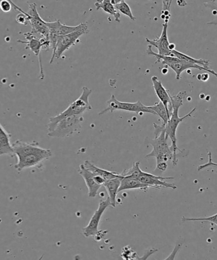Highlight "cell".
Returning a JSON list of instances; mask_svg holds the SVG:
<instances>
[{
  "instance_id": "obj_11",
  "label": "cell",
  "mask_w": 217,
  "mask_h": 260,
  "mask_svg": "<svg viewBox=\"0 0 217 260\" xmlns=\"http://www.w3.org/2000/svg\"><path fill=\"white\" fill-rule=\"evenodd\" d=\"M78 173L85 180L88 190V195L90 198H94L98 195V191L101 186L105 182L104 179L95 175L85 168L84 164H81Z\"/></svg>"
},
{
  "instance_id": "obj_30",
  "label": "cell",
  "mask_w": 217,
  "mask_h": 260,
  "mask_svg": "<svg viewBox=\"0 0 217 260\" xmlns=\"http://www.w3.org/2000/svg\"><path fill=\"white\" fill-rule=\"evenodd\" d=\"M204 6L206 7H208V8L213 10L214 12H216V13H217V1L215 2H213V3L204 4ZM207 24L217 25V21L208 22V23Z\"/></svg>"
},
{
  "instance_id": "obj_13",
  "label": "cell",
  "mask_w": 217,
  "mask_h": 260,
  "mask_svg": "<svg viewBox=\"0 0 217 260\" xmlns=\"http://www.w3.org/2000/svg\"><path fill=\"white\" fill-rule=\"evenodd\" d=\"M47 25L49 28V40L53 52L55 50L59 38L74 31L78 26H66L62 24L59 20L54 22H47Z\"/></svg>"
},
{
  "instance_id": "obj_1",
  "label": "cell",
  "mask_w": 217,
  "mask_h": 260,
  "mask_svg": "<svg viewBox=\"0 0 217 260\" xmlns=\"http://www.w3.org/2000/svg\"><path fill=\"white\" fill-rule=\"evenodd\" d=\"M12 146L18 160L14 168L19 173L24 169L41 168L52 156L50 149L40 147L36 141L27 143L17 140L12 143Z\"/></svg>"
},
{
  "instance_id": "obj_32",
  "label": "cell",
  "mask_w": 217,
  "mask_h": 260,
  "mask_svg": "<svg viewBox=\"0 0 217 260\" xmlns=\"http://www.w3.org/2000/svg\"><path fill=\"white\" fill-rule=\"evenodd\" d=\"M168 168V164L167 162H163L158 165H156V169H158L159 171H161L162 172H165L166 169Z\"/></svg>"
},
{
  "instance_id": "obj_17",
  "label": "cell",
  "mask_w": 217,
  "mask_h": 260,
  "mask_svg": "<svg viewBox=\"0 0 217 260\" xmlns=\"http://www.w3.org/2000/svg\"><path fill=\"white\" fill-rule=\"evenodd\" d=\"M11 136V134L7 132L0 123V156L9 155L11 157L15 156Z\"/></svg>"
},
{
  "instance_id": "obj_7",
  "label": "cell",
  "mask_w": 217,
  "mask_h": 260,
  "mask_svg": "<svg viewBox=\"0 0 217 260\" xmlns=\"http://www.w3.org/2000/svg\"><path fill=\"white\" fill-rule=\"evenodd\" d=\"M84 120L82 115L70 116L63 118L57 123L54 129L48 133L51 138L69 137L82 127V123Z\"/></svg>"
},
{
  "instance_id": "obj_28",
  "label": "cell",
  "mask_w": 217,
  "mask_h": 260,
  "mask_svg": "<svg viewBox=\"0 0 217 260\" xmlns=\"http://www.w3.org/2000/svg\"><path fill=\"white\" fill-rule=\"evenodd\" d=\"M16 21L18 22L19 24H21L22 25H26L29 23V19L28 16H27V13H20L17 15L16 17Z\"/></svg>"
},
{
  "instance_id": "obj_31",
  "label": "cell",
  "mask_w": 217,
  "mask_h": 260,
  "mask_svg": "<svg viewBox=\"0 0 217 260\" xmlns=\"http://www.w3.org/2000/svg\"><path fill=\"white\" fill-rule=\"evenodd\" d=\"M181 246V244L176 245V246L175 247V248H174L173 252H171L170 256H169L168 257H166V259H173L174 258H175V255L177 254V252L179 251V250L180 249Z\"/></svg>"
},
{
  "instance_id": "obj_23",
  "label": "cell",
  "mask_w": 217,
  "mask_h": 260,
  "mask_svg": "<svg viewBox=\"0 0 217 260\" xmlns=\"http://www.w3.org/2000/svg\"><path fill=\"white\" fill-rule=\"evenodd\" d=\"M150 110L154 111L156 113V115H158L163 120V124L166 125L167 123L170 116H169L167 111H166L165 106L162 103H156L153 106L148 107Z\"/></svg>"
},
{
  "instance_id": "obj_16",
  "label": "cell",
  "mask_w": 217,
  "mask_h": 260,
  "mask_svg": "<svg viewBox=\"0 0 217 260\" xmlns=\"http://www.w3.org/2000/svg\"><path fill=\"white\" fill-rule=\"evenodd\" d=\"M152 82L153 88L155 89L156 95H157L159 100L163 103L168 113L169 116L171 115L172 112V105H171V98L168 90H166L164 87L160 80L156 76H153L152 77ZM170 119V118H169Z\"/></svg>"
},
{
  "instance_id": "obj_21",
  "label": "cell",
  "mask_w": 217,
  "mask_h": 260,
  "mask_svg": "<svg viewBox=\"0 0 217 260\" xmlns=\"http://www.w3.org/2000/svg\"><path fill=\"white\" fill-rule=\"evenodd\" d=\"M95 6L97 11L102 9L103 12L114 17L116 21L117 22H120V12L116 9L114 5L112 3L110 0H97Z\"/></svg>"
},
{
  "instance_id": "obj_27",
  "label": "cell",
  "mask_w": 217,
  "mask_h": 260,
  "mask_svg": "<svg viewBox=\"0 0 217 260\" xmlns=\"http://www.w3.org/2000/svg\"><path fill=\"white\" fill-rule=\"evenodd\" d=\"M125 247V248L123 249V253H122V257L123 259H138L139 258V257H138L137 254L136 253V252L132 250V249H131L129 246H127Z\"/></svg>"
},
{
  "instance_id": "obj_36",
  "label": "cell",
  "mask_w": 217,
  "mask_h": 260,
  "mask_svg": "<svg viewBox=\"0 0 217 260\" xmlns=\"http://www.w3.org/2000/svg\"><path fill=\"white\" fill-rule=\"evenodd\" d=\"M169 49H170L171 51V50H175V45L174 44H170V45H169Z\"/></svg>"
},
{
  "instance_id": "obj_37",
  "label": "cell",
  "mask_w": 217,
  "mask_h": 260,
  "mask_svg": "<svg viewBox=\"0 0 217 260\" xmlns=\"http://www.w3.org/2000/svg\"><path fill=\"white\" fill-rule=\"evenodd\" d=\"M168 69H166V68H163V69L162 70L163 74L165 75V74H166V73H168Z\"/></svg>"
},
{
  "instance_id": "obj_25",
  "label": "cell",
  "mask_w": 217,
  "mask_h": 260,
  "mask_svg": "<svg viewBox=\"0 0 217 260\" xmlns=\"http://www.w3.org/2000/svg\"><path fill=\"white\" fill-rule=\"evenodd\" d=\"M116 9L120 13L125 15V16L129 17V18L133 21H135L136 20L135 17L133 16L130 7L126 3L125 1L120 2V3L115 5V6Z\"/></svg>"
},
{
  "instance_id": "obj_34",
  "label": "cell",
  "mask_w": 217,
  "mask_h": 260,
  "mask_svg": "<svg viewBox=\"0 0 217 260\" xmlns=\"http://www.w3.org/2000/svg\"><path fill=\"white\" fill-rule=\"evenodd\" d=\"M110 1L112 2V3L114 5V6H115V5L120 3V2L125 1V0H110Z\"/></svg>"
},
{
  "instance_id": "obj_26",
  "label": "cell",
  "mask_w": 217,
  "mask_h": 260,
  "mask_svg": "<svg viewBox=\"0 0 217 260\" xmlns=\"http://www.w3.org/2000/svg\"><path fill=\"white\" fill-rule=\"evenodd\" d=\"M183 222L184 221H209L211 223L215 224L217 226V213L214 214V215L207 217V218H189L183 217L182 219Z\"/></svg>"
},
{
  "instance_id": "obj_14",
  "label": "cell",
  "mask_w": 217,
  "mask_h": 260,
  "mask_svg": "<svg viewBox=\"0 0 217 260\" xmlns=\"http://www.w3.org/2000/svg\"><path fill=\"white\" fill-rule=\"evenodd\" d=\"M173 177H161V176H157L153 175V174L145 173L142 171L140 173L138 180L141 182L146 184L150 186L151 188H176V186L172 183H168L163 181L164 180H171Z\"/></svg>"
},
{
  "instance_id": "obj_18",
  "label": "cell",
  "mask_w": 217,
  "mask_h": 260,
  "mask_svg": "<svg viewBox=\"0 0 217 260\" xmlns=\"http://www.w3.org/2000/svg\"><path fill=\"white\" fill-rule=\"evenodd\" d=\"M150 188V186L141 182L137 178L126 176V177H122L121 180L118 193L123 190H133V189L147 191Z\"/></svg>"
},
{
  "instance_id": "obj_3",
  "label": "cell",
  "mask_w": 217,
  "mask_h": 260,
  "mask_svg": "<svg viewBox=\"0 0 217 260\" xmlns=\"http://www.w3.org/2000/svg\"><path fill=\"white\" fill-rule=\"evenodd\" d=\"M92 93V90L87 87L82 88V93L79 98L73 102L66 110L55 117L50 118L49 123L47 125L49 133L52 132L59 121L70 116L82 115L87 110H92V106L90 105L89 97Z\"/></svg>"
},
{
  "instance_id": "obj_15",
  "label": "cell",
  "mask_w": 217,
  "mask_h": 260,
  "mask_svg": "<svg viewBox=\"0 0 217 260\" xmlns=\"http://www.w3.org/2000/svg\"><path fill=\"white\" fill-rule=\"evenodd\" d=\"M168 22L163 24V30L161 36L155 40L146 39V42L151 46H154L158 50V54L162 55H170L171 50L169 49V42L168 37Z\"/></svg>"
},
{
  "instance_id": "obj_2",
  "label": "cell",
  "mask_w": 217,
  "mask_h": 260,
  "mask_svg": "<svg viewBox=\"0 0 217 260\" xmlns=\"http://www.w3.org/2000/svg\"><path fill=\"white\" fill-rule=\"evenodd\" d=\"M186 92H180L175 95H170L171 105H172V112L168 120L167 123L165 125V134L166 138H170L171 141L170 148L173 153V158L172 162L173 166L177 165L178 158L180 156H186L183 155L184 151L179 149L177 146V139H176V131L178 125L186 118L191 117L194 112L196 110V108H194L190 112L188 113L183 117H180L178 115L179 109L183 105V101L186 96Z\"/></svg>"
},
{
  "instance_id": "obj_8",
  "label": "cell",
  "mask_w": 217,
  "mask_h": 260,
  "mask_svg": "<svg viewBox=\"0 0 217 260\" xmlns=\"http://www.w3.org/2000/svg\"><path fill=\"white\" fill-rule=\"evenodd\" d=\"M107 103V107L98 113V115H102L108 112L113 113L116 110H122L137 113V114H139L140 113H146L156 115L154 111L150 110L147 106L143 105L140 101L136 103L122 102L118 101L113 94Z\"/></svg>"
},
{
  "instance_id": "obj_33",
  "label": "cell",
  "mask_w": 217,
  "mask_h": 260,
  "mask_svg": "<svg viewBox=\"0 0 217 260\" xmlns=\"http://www.w3.org/2000/svg\"><path fill=\"white\" fill-rule=\"evenodd\" d=\"M209 79V75L208 73H203V75H201V80L203 81V82H206L207 80Z\"/></svg>"
},
{
  "instance_id": "obj_5",
  "label": "cell",
  "mask_w": 217,
  "mask_h": 260,
  "mask_svg": "<svg viewBox=\"0 0 217 260\" xmlns=\"http://www.w3.org/2000/svg\"><path fill=\"white\" fill-rule=\"evenodd\" d=\"M168 139L166 137L165 131L164 129L160 135L155 136V139L146 138V145L153 146V150L145 156L146 158L155 157L156 159V165L161 163L167 162L173 158V151L167 143Z\"/></svg>"
},
{
  "instance_id": "obj_19",
  "label": "cell",
  "mask_w": 217,
  "mask_h": 260,
  "mask_svg": "<svg viewBox=\"0 0 217 260\" xmlns=\"http://www.w3.org/2000/svg\"><path fill=\"white\" fill-rule=\"evenodd\" d=\"M122 177L123 176H122L120 177L113 178L105 181L103 185L107 191L108 198L110 199L111 206L113 207V208H115L116 206H117V197Z\"/></svg>"
},
{
  "instance_id": "obj_12",
  "label": "cell",
  "mask_w": 217,
  "mask_h": 260,
  "mask_svg": "<svg viewBox=\"0 0 217 260\" xmlns=\"http://www.w3.org/2000/svg\"><path fill=\"white\" fill-rule=\"evenodd\" d=\"M108 206H111L110 198H107L105 200H100L97 210L93 214L88 225L83 229V236L88 238L89 237H94L99 232L98 226L101 218Z\"/></svg>"
},
{
  "instance_id": "obj_4",
  "label": "cell",
  "mask_w": 217,
  "mask_h": 260,
  "mask_svg": "<svg viewBox=\"0 0 217 260\" xmlns=\"http://www.w3.org/2000/svg\"><path fill=\"white\" fill-rule=\"evenodd\" d=\"M147 54L148 55H153L156 58V63L162 62L163 64H165L166 67L170 68L175 72L176 74V79L180 80L181 74L184 71L186 70L198 69L201 71H205L215 76L217 78V73L212 70H207L206 68L201 67V66L194 64L191 62L187 61V60L179 59L178 57L170 56V55H162L153 51L152 46L149 45L147 49Z\"/></svg>"
},
{
  "instance_id": "obj_29",
  "label": "cell",
  "mask_w": 217,
  "mask_h": 260,
  "mask_svg": "<svg viewBox=\"0 0 217 260\" xmlns=\"http://www.w3.org/2000/svg\"><path fill=\"white\" fill-rule=\"evenodd\" d=\"M208 156L209 157L208 162L203 164V165L199 166L198 168V171H200L203 169L209 168V167H216L217 168V164L214 163L211 158V153L210 151H208Z\"/></svg>"
},
{
  "instance_id": "obj_38",
  "label": "cell",
  "mask_w": 217,
  "mask_h": 260,
  "mask_svg": "<svg viewBox=\"0 0 217 260\" xmlns=\"http://www.w3.org/2000/svg\"><path fill=\"white\" fill-rule=\"evenodd\" d=\"M0 1H1V0H0ZM9 1L12 2V0H9Z\"/></svg>"
},
{
  "instance_id": "obj_9",
  "label": "cell",
  "mask_w": 217,
  "mask_h": 260,
  "mask_svg": "<svg viewBox=\"0 0 217 260\" xmlns=\"http://www.w3.org/2000/svg\"><path fill=\"white\" fill-rule=\"evenodd\" d=\"M23 35L26 38V40L24 41V40H17V42L26 44V49L31 50L36 56L39 57L40 68V79L43 80L44 79L45 75L44 69H43L40 53H41L42 50H49L50 48L51 47L50 40L44 37L38 39L36 36H34V34H32L31 32H26Z\"/></svg>"
},
{
  "instance_id": "obj_35",
  "label": "cell",
  "mask_w": 217,
  "mask_h": 260,
  "mask_svg": "<svg viewBox=\"0 0 217 260\" xmlns=\"http://www.w3.org/2000/svg\"><path fill=\"white\" fill-rule=\"evenodd\" d=\"M216 1L217 0H203V4L213 3Z\"/></svg>"
},
{
  "instance_id": "obj_24",
  "label": "cell",
  "mask_w": 217,
  "mask_h": 260,
  "mask_svg": "<svg viewBox=\"0 0 217 260\" xmlns=\"http://www.w3.org/2000/svg\"><path fill=\"white\" fill-rule=\"evenodd\" d=\"M142 172L140 168V161H136L133 164L132 168L129 169H126L124 171L120 173V175L123 177H126V176H130V177H133L135 178H138L140 175V173Z\"/></svg>"
},
{
  "instance_id": "obj_22",
  "label": "cell",
  "mask_w": 217,
  "mask_h": 260,
  "mask_svg": "<svg viewBox=\"0 0 217 260\" xmlns=\"http://www.w3.org/2000/svg\"><path fill=\"white\" fill-rule=\"evenodd\" d=\"M170 56H174L179 58V59L187 60V61L194 63V64L201 66V67L206 68L207 70H211L209 68V62L208 60L204 59H195L185 54H183L180 52L177 51L176 50H171Z\"/></svg>"
},
{
  "instance_id": "obj_20",
  "label": "cell",
  "mask_w": 217,
  "mask_h": 260,
  "mask_svg": "<svg viewBox=\"0 0 217 260\" xmlns=\"http://www.w3.org/2000/svg\"><path fill=\"white\" fill-rule=\"evenodd\" d=\"M83 164H84L85 168L88 169V170L95 174V175L100 176V177L104 179L105 181L122 176L120 174L116 173V172L108 171L105 170V169L98 168L97 166L94 165L90 160H85Z\"/></svg>"
},
{
  "instance_id": "obj_10",
  "label": "cell",
  "mask_w": 217,
  "mask_h": 260,
  "mask_svg": "<svg viewBox=\"0 0 217 260\" xmlns=\"http://www.w3.org/2000/svg\"><path fill=\"white\" fill-rule=\"evenodd\" d=\"M28 16L29 23L32 27L31 32L39 34L42 37L49 39L50 31L47 26V22L40 17L37 10L36 4H31L29 6V11L27 12Z\"/></svg>"
},
{
  "instance_id": "obj_6",
  "label": "cell",
  "mask_w": 217,
  "mask_h": 260,
  "mask_svg": "<svg viewBox=\"0 0 217 260\" xmlns=\"http://www.w3.org/2000/svg\"><path fill=\"white\" fill-rule=\"evenodd\" d=\"M88 32H89V29H88L87 24L81 23L78 25L77 29L74 31L59 37L57 40L55 50L53 52L50 64H52L55 59H59L66 50H69L70 47L75 46L80 42V38L82 35L88 34Z\"/></svg>"
}]
</instances>
